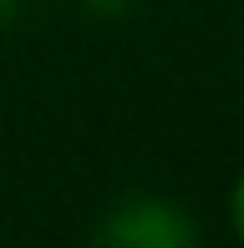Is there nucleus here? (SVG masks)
I'll use <instances>...</instances> for the list:
<instances>
[{"instance_id":"obj_3","label":"nucleus","mask_w":244,"mask_h":248,"mask_svg":"<svg viewBox=\"0 0 244 248\" xmlns=\"http://www.w3.org/2000/svg\"><path fill=\"white\" fill-rule=\"evenodd\" d=\"M87 5H92V10H122L127 0H87Z\"/></svg>"},{"instance_id":"obj_2","label":"nucleus","mask_w":244,"mask_h":248,"mask_svg":"<svg viewBox=\"0 0 244 248\" xmlns=\"http://www.w3.org/2000/svg\"><path fill=\"white\" fill-rule=\"evenodd\" d=\"M234 223H239V238H244V177H239V187H234Z\"/></svg>"},{"instance_id":"obj_1","label":"nucleus","mask_w":244,"mask_h":248,"mask_svg":"<svg viewBox=\"0 0 244 248\" xmlns=\"http://www.w3.org/2000/svg\"><path fill=\"white\" fill-rule=\"evenodd\" d=\"M97 238L102 243H132V248H183V243H193V223L173 202L132 198L97 228Z\"/></svg>"},{"instance_id":"obj_4","label":"nucleus","mask_w":244,"mask_h":248,"mask_svg":"<svg viewBox=\"0 0 244 248\" xmlns=\"http://www.w3.org/2000/svg\"><path fill=\"white\" fill-rule=\"evenodd\" d=\"M20 5V0H0V16H10V10H16Z\"/></svg>"}]
</instances>
